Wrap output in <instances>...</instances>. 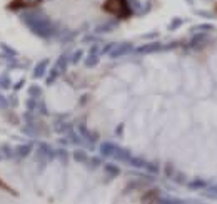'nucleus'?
Wrapping results in <instances>:
<instances>
[{
    "mask_svg": "<svg viewBox=\"0 0 217 204\" xmlns=\"http://www.w3.org/2000/svg\"><path fill=\"white\" fill-rule=\"evenodd\" d=\"M2 152H4L5 157H8V159L12 157V149H10V146H7V144H5L4 147H2Z\"/></svg>",
    "mask_w": 217,
    "mask_h": 204,
    "instance_id": "423d86ee",
    "label": "nucleus"
},
{
    "mask_svg": "<svg viewBox=\"0 0 217 204\" xmlns=\"http://www.w3.org/2000/svg\"><path fill=\"white\" fill-rule=\"evenodd\" d=\"M8 102H12L10 105H14V107L17 105V99H15V97H8Z\"/></svg>",
    "mask_w": 217,
    "mask_h": 204,
    "instance_id": "9d476101",
    "label": "nucleus"
},
{
    "mask_svg": "<svg viewBox=\"0 0 217 204\" xmlns=\"http://www.w3.org/2000/svg\"><path fill=\"white\" fill-rule=\"evenodd\" d=\"M30 151H32V146H29V144H22V146L17 147V156L18 157H27V156L30 154Z\"/></svg>",
    "mask_w": 217,
    "mask_h": 204,
    "instance_id": "f03ea898",
    "label": "nucleus"
},
{
    "mask_svg": "<svg viewBox=\"0 0 217 204\" xmlns=\"http://www.w3.org/2000/svg\"><path fill=\"white\" fill-rule=\"evenodd\" d=\"M29 92H30V96H39V94H40V89H39L37 86H33V87H30Z\"/></svg>",
    "mask_w": 217,
    "mask_h": 204,
    "instance_id": "6e6552de",
    "label": "nucleus"
},
{
    "mask_svg": "<svg viewBox=\"0 0 217 204\" xmlns=\"http://www.w3.org/2000/svg\"><path fill=\"white\" fill-rule=\"evenodd\" d=\"M45 64L47 62H40L39 65L35 67V70H33V77H40V75L43 74V69H45Z\"/></svg>",
    "mask_w": 217,
    "mask_h": 204,
    "instance_id": "39448f33",
    "label": "nucleus"
},
{
    "mask_svg": "<svg viewBox=\"0 0 217 204\" xmlns=\"http://www.w3.org/2000/svg\"><path fill=\"white\" fill-rule=\"evenodd\" d=\"M0 161H2V157H0Z\"/></svg>",
    "mask_w": 217,
    "mask_h": 204,
    "instance_id": "f8f14e48",
    "label": "nucleus"
},
{
    "mask_svg": "<svg viewBox=\"0 0 217 204\" xmlns=\"http://www.w3.org/2000/svg\"><path fill=\"white\" fill-rule=\"evenodd\" d=\"M27 105H29V109H33V107H35V102H33V100H29Z\"/></svg>",
    "mask_w": 217,
    "mask_h": 204,
    "instance_id": "9b49d317",
    "label": "nucleus"
},
{
    "mask_svg": "<svg viewBox=\"0 0 217 204\" xmlns=\"http://www.w3.org/2000/svg\"><path fill=\"white\" fill-rule=\"evenodd\" d=\"M22 86H24V80H20V82H17V84H15V86H14V90H18Z\"/></svg>",
    "mask_w": 217,
    "mask_h": 204,
    "instance_id": "1a4fd4ad",
    "label": "nucleus"
},
{
    "mask_svg": "<svg viewBox=\"0 0 217 204\" xmlns=\"http://www.w3.org/2000/svg\"><path fill=\"white\" fill-rule=\"evenodd\" d=\"M0 49L4 50V54H7L8 57H15V55H17V50H15V49H12L10 45H7L5 42H2V44H0Z\"/></svg>",
    "mask_w": 217,
    "mask_h": 204,
    "instance_id": "7ed1b4c3",
    "label": "nucleus"
},
{
    "mask_svg": "<svg viewBox=\"0 0 217 204\" xmlns=\"http://www.w3.org/2000/svg\"><path fill=\"white\" fill-rule=\"evenodd\" d=\"M104 10L110 12L119 18H125L130 15V7L127 4V0H105Z\"/></svg>",
    "mask_w": 217,
    "mask_h": 204,
    "instance_id": "f257e3e1",
    "label": "nucleus"
},
{
    "mask_svg": "<svg viewBox=\"0 0 217 204\" xmlns=\"http://www.w3.org/2000/svg\"><path fill=\"white\" fill-rule=\"evenodd\" d=\"M12 87V82H10V77H8L7 74L5 75H0V89H10Z\"/></svg>",
    "mask_w": 217,
    "mask_h": 204,
    "instance_id": "20e7f679",
    "label": "nucleus"
},
{
    "mask_svg": "<svg viewBox=\"0 0 217 204\" xmlns=\"http://www.w3.org/2000/svg\"><path fill=\"white\" fill-rule=\"evenodd\" d=\"M8 105V99L4 96H0V109H5Z\"/></svg>",
    "mask_w": 217,
    "mask_h": 204,
    "instance_id": "0eeeda50",
    "label": "nucleus"
}]
</instances>
